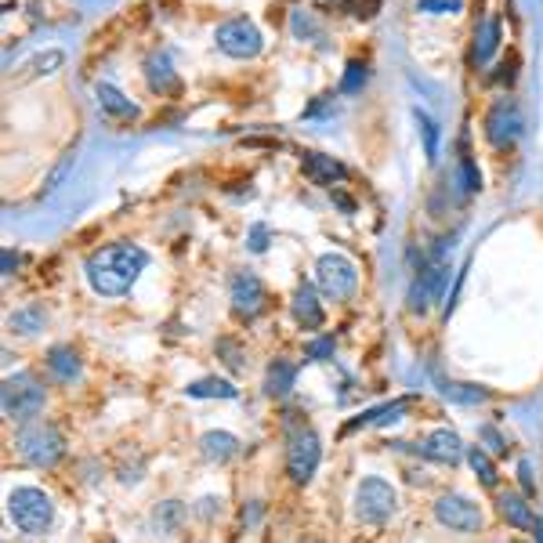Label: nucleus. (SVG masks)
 Masks as SVG:
<instances>
[{
	"mask_svg": "<svg viewBox=\"0 0 543 543\" xmlns=\"http://www.w3.org/2000/svg\"><path fill=\"white\" fill-rule=\"evenodd\" d=\"M145 265H149V254H145L138 243H109V247L95 250V254L84 261V276L95 294L120 297L138 283Z\"/></svg>",
	"mask_w": 543,
	"mask_h": 543,
	"instance_id": "nucleus-1",
	"label": "nucleus"
},
{
	"mask_svg": "<svg viewBox=\"0 0 543 543\" xmlns=\"http://www.w3.org/2000/svg\"><path fill=\"white\" fill-rule=\"evenodd\" d=\"M15 449L19 457L33 467H55L58 460L66 457V439L55 424H44V420H29L15 431Z\"/></svg>",
	"mask_w": 543,
	"mask_h": 543,
	"instance_id": "nucleus-2",
	"label": "nucleus"
},
{
	"mask_svg": "<svg viewBox=\"0 0 543 543\" xmlns=\"http://www.w3.org/2000/svg\"><path fill=\"white\" fill-rule=\"evenodd\" d=\"M8 518L15 522V529L29 536L48 533L51 522H55V504L51 496L37 486H19L8 493Z\"/></svg>",
	"mask_w": 543,
	"mask_h": 543,
	"instance_id": "nucleus-3",
	"label": "nucleus"
},
{
	"mask_svg": "<svg viewBox=\"0 0 543 543\" xmlns=\"http://www.w3.org/2000/svg\"><path fill=\"white\" fill-rule=\"evenodd\" d=\"M48 402V391L44 384L33 377V373H15V377H4V388H0V406H4V417L15 420V424H29Z\"/></svg>",
	"mask_w": 543,
	"mask_h": 543,
	"instance_id": "nucleus-4",
	"label": "nucleus"
},
{
	"mask_svg": "<svg viewBox=\"0 0 543 543\" xmlns=\"http://www.w3.org/2000/svg\"><path fill=\"white\" fill-rule=\"evenodd\" d=\"M315 286L323 290L330 301H344V297L355 294V286H359V268L348 254L341 250H326L319 254L315 261Z\"/></svg>",
	"mask_w": 543,
	"mask_h": 543,
	"instance_id": "nucleus-5",
	"label": "nucleus"
},
{
	"mask_svg": "<svg viewBox=\"0 0 543 543\" xmlns=\"http://www.w3.org/2000/svg\"><path fill=\"white\" fill-rule=\"evenodd\" d=\"M449 261L442 258V247L431 254L424 265H420V272L413 276V286H410V312L424 315L431 312V305L435 301H442V294H446V283H449Z\"/></svg>",
	"mask_w": 543,
	"mask_h": 543,
	"instance_id": "nucleus-6",
	"label": "nucleus"
},
{
	"mask_svg": "<svg viewBox=\"0 0 543 543\" xmlns=\"http://www.w3.org/2000/svg\"><path fill=\"white\" fill-rule=\"evenodd\" d=\"M395 507H399V493L391 482L384 478H362L359 486H355V518L366 525H381L395 515Z\"/></svg>",
	"mask_w": 543,
	"mask_h": 543,
	"instance_id": "nucleus-7",
	"label": "nucleus"
},
{
	"mask_svg": "<svg viewBox=\"0 0 543 543\" xmlns=\"http://www.w3.org/2000/svg\"><path fill=\"white\" fill-rule=\"evenodd\" d=\"M323 460V442L312 428H297L290 431V442H286V475L294 478L297 486H308L315 475V467Z\"/></svg>",
	"mask_w": 543,
	"mask_h": 543,
	"instance_id": "nucleus-8",
	"label": "nucleus"
},
{
	"mask_svg": "<svg viewBox=\"0 0 543 543\" xmlns=\"http://www.w3.org/2000/svg\"><path fill=\"white\" fill-rule=\"evenodd\" d=\"M214 44L229 58H258L261 48H265V37H261V29L254 22L239 15V19L221 22L214 29Z\"/></svg>",
	"mask_w": 543,
	"mask_h": 543,
	"instance_id": "nucleus-9",
	"label": "nucleus"
},
{
	"mask_svg": "<svg viewBox=\"0 0 543 543\" xmlns=\"http://www.w3.org/2000/svg\"><path fill=\"white\" fill-rule=\"evenodd\" d=\"M522 109H518L515 98H500V102H493V109L486 113V138L489 145H496V149H511V145L522 138Z\"/></svg>",
	"mask_w": 543,
	"mask_h": 543,
	"instance_id": "nucleus-10",
	"label": "nucleus"
},
{
	"mask_svg": "<svg viewBox=\"0 0 543 543\" xmlns=\"http://www.w3.org/2000/svg\"><path fill=\"white\" fill-rule=\"evenodd\" d=\"M229 301H232V315H236L239 323H254L268 308V290L254 272H239V276L232 279Z\"/></svg>",
	"mask_w": 543,
	"mask_h": 543,
	"instance_id": "nucleus-11",
	"label": "nucleus"
},
{
	"mask_svg": "<svg viewBox=\"0 0 543 543\" xmlns=\"http://www.w3.org/2000/svg\"><path fill=\"white\" fill-rule=\"evenodd\" d=\"M435 518H439V525L453 529V533H478L482 529V507L460 493L442 496L435 504Z\"/></svg>",
	"mask_w": 543,
	"mask_h": 543,
	"instance_id": "nucleus-12",
	"label": "nucleus"
},
{
	"mask_svg": "<svg viewBox=\"0 0 543 543\" xmlns=\"http://www.w3.org/2000/svg\"><path fill=\"white\" fill-rule=\"evenodd\" d=\"M417 453L424 460H435V464H460V460L467 457V449L464 442H460L457 431H449V428H435L431 435H424V442L417 446Z\"/></svg>",
	"mask_w": 543,
	"mask_h": 543,
	"instance_id": "nucleus-13",
	"label": "nucleus"
},
{
	"mask_svg": "<svg viewBox=\"0 0 543 543\" xmlns=\"http://www.w3.org/2000/svg\"><path fill=\"white\" fill-rule=\"evenodd\" d=\"M496 511H500V518H504L507 525H515L522 533H536L543 522V518L533 511V504H529L522 493H511V489L496 496Z\"/></svg>",
	"mask_w": 543,
	"mask_h": 543,
	"instance_id": "nucleus-14",
	"label": "nucleus"
},
{
	"mask_svg": "<svg viewBox=\"0 0 543 543\" xmlns=\"http://www.w3.org/2000/svg\"><path fill=\"white\" fill-rule=\"evenodd\" d=\"M301 171H305V178L312 185H323V189H334V185H341L348 178V167L326 153H305L301 156Z\"/></svg>",
	"mask_w": 543,
	"mask_h": 543,
	"instance_id": "nucleus-15",
	"label": "nucleus"
},
{
	"mask_svg": "<svg viewBox=\"0 0 543 543\" xmlns=\"http://www.w3.org/2000/svg\"><path fill=\"white\" fill-rule=\"evenodd\" d=\"M290 312H294V319H297L301 330H319V326L326 323V312H323V305H319V294H315L312 283L297 286L294 301H290Z\"/></svg>",
	"mask_w": 543,
	"mask_h": 543,
	"instance_id": "nucleus-16",
	"label": "nucleus"
},
{
	"mask_svg": "<svg viewBox=\"0 0 543 543\" xmlns=\"http://www.w3.org/2000/svg\"><path fill=\"white\" fill-rule=\"evenodd\" d=\"M95 98H98V109H102L105 116H113V120H134V116H138V105L116 84H109V80L95 84Z\"/></svg>",
	"mask_w": 543,
	"mask_h": 543,
	"instance_id": "nucleus-17",
	"label": "nucleus"
},
{
	"mask_svg": "<svg viewBox=\"0 0 543 543\" xmlns=\"http://www.w3.org/2000/svg\"><path fill=\"white\" fill-rule=\"evenodd\" d=\"M297 384V366L290 359H272L265 370V395L268 399H286Z\"/></svg>",
	"mask_w": 543,
	"mask_h": 543,
	"instance_id": "nucleus-18",
	"label": "nucleus"
},
{
	"mask_svg": "<svg viewBox=\"0 0 543 543\" xmlns=\"http://www.w3.org/2000/svg\"><path fill=\"white\" fill-rule=\"evenodd\" d=\"M145 80H149V87H153L156 95H167V91H178V73L171 69V58L163 55V51H156V55L145 58Z\"/></svg>",
	"mask_w": 543,
	"mask_h": 543,
	"instance_id": "nucleus-19",
	"label": "nucleus"
},
{
	"mask_svg": "<svg viewBox=\"0 0 543 543\" xmlns=\"http://www.w3.org/2000/svg\"><path fill=\"white\" fill-rule=\"evenodd\" d=\"M200 453L210 464H225V460H232L239 453V439L232 431H207L200 439Z\"/></svg>",
	"mask_w": 543,
	"mask_h": 543,
	"instance_id": "nucleus-20",
	"label": "nucleus"
},
{
	"mask_svg": "<svg viewBox=\"0 0 543 543\" xmlns=\"http://www.w3.org/2000/svg\"><path fill=\"white\" fill-rule=\"evenodd\" d=\"M48 370L51 377H58V381H77L80 373H84V362H80V355L69 348V344H55L48 352Z\"/></svg>",
	"mask_w": 543,
	"mask_h": 543,
	"instance_id": "nucleus-21",
	"label": "nucleus"
},
{
	"mask_svg": "<svg viewBox=\"0 0 543 543\" xmlns=\"http://www.w3.org/2000/svg\"><path fill=\"white\" fill-rule=\"evenodd\" d=\"M496 48H500V19H482V26L475 29V51H471V62L475 66H486L489 58L496 55Z\"/></svg>",
	"mask_w": 543,
	"mask_h": 543,
	"instance_id": "nucleus-22",
	"label": "nucleus"
},
{
	"mask_svg": "<svg viewBox=\"0 0 543 543\" xmlns=\"http://www.w3.org/2000/svg\"><path fill=\"white\" fill-rule=\"evenodd\" d=\"M290 33H294L297 40H308V44H319V48H323V40H326L323 22L315 19L312 11H294V15H290Z\"/></svg>",
	"mask_w": 543,
	"mask_h": 543,
	"instance_id": "nucleus-23",
	"label": "nucleus"
},
{
	"mask_svg": "<svg viewBox=\"0 0 543 543\" xmlns=\"http://www.w3.org/2000/svg\"><path fill=\"white\" fill-rule=\"evenodd\" d=\"M185 395L189 399H236L239 391L229 381H221V377H203V381H192L185 388Z\"/></svg>",
	"mask_w": 543,
	"mask_h": 543,
	"instance_id": "nucleus-24",
	"label": "nucleus"
},
{
	"mask_svg": "<svg viewBox=\"0 0 543 543\" xmlns=\"http://www.w3.org/2000/svg\"><path fill=\"white\" fill-rule=\"evenodd\" d=\"M442 395L449 402H457V406H478V402L489 399L486 388H478V384H457V381H439Z\"/></svg>",
	"mask_w": 543,
	"mask_h": 543,
	"instance_id": "nucleus-25",
	"label": "nucleus"
},
{
	"mask_svg": "<svg viewBox=\"0 0 543 543\" xmlns=\"http://www.w3.org/2000/svg\"><path fill=\"white\" fill-rule=\"evenodd\" d=\"M467 464H471V471H475V478L482 482L486 489H496V467H493V457H489V449L482 446H471L467 449Z\"/></svg>",
	"mask_w": 543,
	"mask_h": 543,
	"instance_id": "nucleus-26",
	"label": "nucleus"
},
{
	"mask_svg": "<svg viewBox=\"0 0 543 543\" xmlns=\"http://www.w3.org/2000/svg\"><path fill=\"white\" fill-rule=\"evenodd\" d=\"M44 323H48V312L40 305L19 308V312L8 315V326L11 330H19V334H37V330H44Z\"/></svg>",
	"mask_w": 543,
	"mask_h": 543,
	"instance_id": "nucleus-27",
	"label": "nucleus"
},
{
	"mask_svg": "<svg viewBox=\"0 0 543 543\" xmlns=\"http://www.w3.org/2000/svg\"><path fill=\"white\" fill-rule=\"evenodd\" d=\"M417 127H420V138H424V156H428V163H435L439 160V145H442V131H439V124L431 120L424 109H417Z\"/></svg>",
	"mask_w": 543,
	"mask_h": 543,
	"instance_id": "nucleus-28",
	"label": "nucleus"
},
{
	"mask_svg": "<svg viewBox=\"0 0 543 543\" xmlns=\"http://www.w3.org/2000/svg\"><path fill=\"white\" fill-rule=\"evenodd\" d=\"M181 518H185V507H181L178 500H167V504L156 507L153 522H156V529H160V533H178Z\"/></svg>",
	"mask_w": 543,
	"mask_h": 543,
	"instance_id": "nucleus-29",
	"label": "nucleus"
},
{
	"mask_svg": "<svg viewBox=\"0 0 543 543\" xmlns=\"http://www.w3.org/2000/svg\"><path fill=\"white\" fill-rule=\"evenodd\" d=\"M366 80H370V69H366V62H359V58H352V62H348V69H344L341 95H359L362 87H366Z\"/></svg>",
	"mask_w": 543,
	"mask_h": 543,
	"instance_id": "nucleus-30",
	"label": "nucleus"
},
{
	"mask_svg": "<svg viewBox=\"0 0 543 543\" xmlns=\"http://www.w3.org/2000/svg\"><path fill=\"white\" fill-rule=\"evenodd\" d=\"M457 181H460V189H464V196H471V192L482 189V174H478V167H475V160H471V156H460Z\"/></svg>",
	"mask_w": 543,
	"mask_h": 543,
	"instance_id": "nucleus-31",
	"label": "nucleus"
},
{
	"mask_svg": "<svg viewBox=\"0 0 543 543\" xmlns=\"http://www.w3.org/2000/svg\"><path fill=\"white\" fill-rule=\"evenodd\" d=\"M417 11H428V15H460L464 0H417Z\"/></svg>",
	"mask_w": 543,
	"mask_h": 543,
	"instance_id": "nucleus-32",
	"label": "nucleus"
},
{
	"mask_svg": "<svg viewBox=\"0 0 543 543\" xmlns=\"http://www.w3.org/2000/svg\"><path fill=\"white\" fill-rule=\"evenodd\" d=\"M62 62H66L62 51H44V55H37L33 62H29V69H33V77H40V73H55Z\"/></svg>",
	"mask_w": 543,
	"mask_h": 543,
	"instance_id": "nucleus-33",
	"label": "nucleus"
},
{
	"mask_svg": "<svg viewBox=\"0 0 543 543\" xmlns=\"http://www.w3.org/2000/svg\"><path fill=\"white\" fill-rule=\"evenodd\" d=\"M73 160H77V156H73V153L62 156V163H58L55 171H51V178L44 181V192H40V196H51V192H55L58 185H62V178H66V174H69V167H73Z\"/></svg>",
	"mask_w": 543,
	"mask_h": 543,
	"instance_id": "nucleus-34",
	"label": "nucleus"
},
{
	"mask_svg": "<svg viewBox=\"0 0 543 543\" xmlns=\"http://www.w3.org/2000/svg\"><path fill=\"white\" fill-rule=\"evenodd\" d=\"M344 8L352 11L355 19H373L381 11V0H344Z\"/></svg>",
	"mask_w": 543,
	"mask_h": 543,
	"instance_id": "nucleus-35",
	"label": "nucleus"
},
{
	"mask_svg": "<svg viewBox=\"0 0 543 543\" xmlns=\"http://www.w3.org/2000/svg\"><path fill=\"white\" fill-rule=\"evenodd\" d=\"M268 239H272V232H268V225H250L247 247L254 250V254H265V250H268Z\"/></svg>",
	"mask_w": 543,
	"mask_h": 543,
	"instance_id": "nucleus-36",
	"label": "nucleus"
},
{
	"mask_svg": "<svg viewBox=\"0 0 543 543\" xmlns=\"http://www.w3.org/2000/svg\"><path fill=\"white\" fill-rule=\"evenodd\" d=\"M478 439L486 442V446L493 449V453H507V439H504V435H500L496 428H489V424H486V428H478Z\"/></svg>",
	"mask_w": 543,
	"mask_h": 543,
	"instance_id": "nucleus-37",
	"label": "nucleus"
},
{
	"mask_svg": "<svg viewBox=\"0 0 543 543\" xmlns=\"http://www.w3.org/2000/svg\"><path fill=\"white\" fill-rule=\"evenodd\" d=\"M308 359H326V355H334V337H323V341H312L308 344Z\"/></svg>",
	"mask_w": 543,
	"mask_h": 543,
	"instance_id": "nucleus-38",
	"label": "nucleus"
},
{
	"mask_svg": "<svg viewBox=\"0 0 543 543\" xmlns=\"http://www.w3.org/2000/svg\"><path fill=\"white\" fill-rule=\"evenodd\" d=\"M218 352L225 355V362H229L232 370H243V359H239V348L232 341H218Z\"/></svg>",
	"mask_w": 543,
	"mask_h": 543,
	"instance_id": "nucleus-39",
	"label": "nucleus"
},
{
	"mask_svg": "<svg viewBox=\"0 0 543 543\" xmlns=\"http://www.w3.org/2000/svg\"><path fill=\"white\" fill-rule=\"evenodd\" d=\"M518 475H522L525 493H533V475H529V460H522V464H518Z\"/></svg>",
	"mask_w": 543,
	"mask_h": 543,
	"instance_id": "nucleus-40",
	"label": "nucleus"
},
{
	"mask_svg": "<svg viewBox=\"0 0 543 543\" xmlns=\"http://www.w3.org/2000/svg\"><path fill=\"white\" fill-rule=\"evenodd\" d=\"M19 265V258H15V254H11V250H4V276H11V268Z\"/></svg>",
	"mask_w": 543,
	"mask_h": 543,
	"instance_id": "nucleus-41",
	"label": "nucleus"
},
{
	"mask_svg": "<svg viewBox=\"0 0 543 543\" xmlns=\"http://www.w3.org/2000/svg\"><path fill=\"white\" fill-rule=\"evenodd\" d=\"M334 200H337V203H341V210H348V214H352V210H355V203H352V200H348V196H341V192H337Z\"/></svg>",
	"mask_w": 543,
	"mask_h": 543,
	"instance_id": "nucleus-42",
	"label": "nucleus"
},
{
	"mask_svg": "<svg viewBox=\"0 0 543 543\" xmlns=\"http://www.w3.org/2000/svg\"><path fill=\"white\" fill-rule=\"evenodd\" d=\"M511 543H525V540H511Z\"/></svg>",
	"mask_w": 543,
	"mask_h": 543,
	"instance_id": "nucleus-43",
	"label": "nucleus"
}]
</instances>
